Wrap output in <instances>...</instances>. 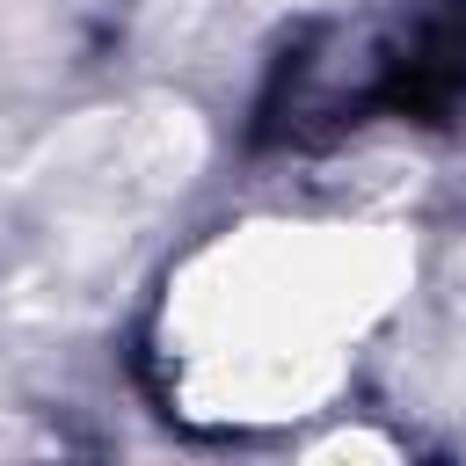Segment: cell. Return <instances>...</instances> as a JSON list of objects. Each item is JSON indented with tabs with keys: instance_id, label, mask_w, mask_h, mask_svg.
<instances>
[{
	"instance_id": "obj_1",
	"label": "cell",
	"mask_w": 466,
	"mask_h": 466,
	"mask_svg": "<svg viewBox=\"0 0 466 466\" xmlns=\"http://www.w3.org/2000/svg\"><path fill=\"white\" fill-rule=\"evenodd\" d=\"M466 109V0H335L291 29L269 66L255 138L313 153L386 124H451Z\"/></svg>"
}]
</instances>
